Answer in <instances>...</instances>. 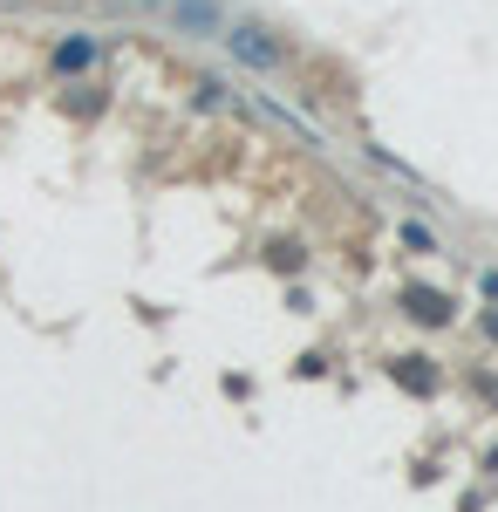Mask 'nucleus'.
<instances>
[{"label":"nucleus","instance_id":"nucleus-1","mask_svg":"<svg viewBox=\"0 0 498 512\" xmlns=\"http://www.w3.org/2000/svg\"><path fill=\"white\" fill-rule=\"evenodd\" d=\"M219 41H226V55L239 62V69H260V76L287 69V41H273L267 28H253V21H226Z\"/></svg>","mask_w":498,"mask_h":512},{"label":"nucleus","instance_id":"nucleus-2","mask_svg":"<svg viewBox=\"0 0 498 512\" xmlns=\"http://www.w3.org/2000/svg\"><path fill=\"white\" fill-rule=\"evenodd\" d=\"M151 7L178 35H219V28H226V7H219V0H151Z\"/></svg>","mask_w":498,"mask_h":512},{"label":"nucleus","instance_id":"nucleus-3","mask_svg":"<svg viewBox=\"0 0 498 512\" xmlns=\"http://www.w3.org/2000/svg\"><path fill=\"white\" fill-rule=\"evenodd\" d=\"M96 62H103V41L96 35H69V41H55V55H48L55 76H89Z\"/></svg>","mask_w":498,"mask_h":512},{"label":"nucleus","instance_id":"nucleus-4","mask_svg":"<svg viewBox=\"0 0 498 512\" xmlns=\"http://www.w3.org/2000/svg\"><path fill=\"white\" fill-rule=\"evenodd\" d=\"M403 308H410V321L437 328V321H451V294H437V287H403Z\"/></svg>","mask_w":498,"mask_h":512},{"label":"nucleus","instance_id":"nucleus-5","mask_svg":"<svg viewBox=\"0 0 498 512\" xmlns=\"http://www.w3.org/2000/svg\"><path fill=\"white\" fill-rule=\"evenodd\" d=\"M423 362H430V355H403V362H396V376H403V383H410L417 396H430V390H437V376H430Z\"/></svg>","mask_w":498,"mask_h":512},{"label":"nucleus","instance_id":"nucleus-6","mask_svg":"<svg viewBox=\"0 0 498 512\" xmlns=\"http://www.w3.org/2000/svg\"><path fill=\"white\" fill-rule=\"evenodd\" d=\"M301 260H307V253L294 246V239H280V246H273V267H287V274H301Z\"/></svg>","mask_w":498,"mask_h":512},{"label":"nucleus","instance_id":"nucleus-7","mask_svg":"<svg viewBox=\"0 0 498 512\" xmlns=\"http://www.w3.org/2000/svg\"><path fill=\"white\" fill-rule=\"evenodd\" d=\"M403 246H410V253H430V246H437V239L423 233V226H403Z\"/></svg>","mask_w":498,"mask_h":512},{"label":"nucleus","instance_id":"nucleus-8","mask_svg":"<svg viewBox=\"0 0 498 512\" xmlns=\"http://www.w3.org/2000/svg\"><path fill=\"white\" fill-rule=\"evenodd\" d=\"M485 328H492V335H498V308H492V315H485Z\"/></svg>","mask_w":498,"mask_h":512}]
</instances>
